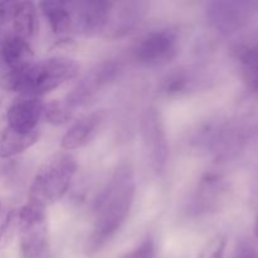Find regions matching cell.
I'll list each match as a JSON object with an SVG mask.
<instances>
[{
    "mask_svg": "<svg viewBox=\"0 0 258 258\" xmlns=\"http://www.w3.org/2000/svg\"><path fill=\"white\" fill-rule=\"evenodd\" d=\"M135 198V178L128 164H122L115 170L107 185L98 194L95 206V224L86 243V252H100L127 219Z\"/></svg>",
    "mask_w": 258,
    "mask_h": 258,
    "instance_id": "6da1fadb",
    "label": "cell"
},
{
    "mask_svg": "<svg viewBox=\"0 0 258 258\" xmlns=\"http://www.w3.org/2000/svg\"><path fill=\"white\" fill-rule=\"evenodd\" d=\"M80 64L67 57H52L34 62L15 71H8L2 78L3 87L19 96L42 97L73 80Z\"/></svg>",
    "mask_w": 258,
    "mask_h": 258,
    "instance_id": "7a4b0ae2",
    "label": "cell"
},
{
    "mask_svg": "<svg viewBox=\"0 0 258 258\" xmlns=\"http://www.w3.org/2000/svg\"><path fill=\"white\" fill-rule=\"evenodd\" d=\"M77 171V161L68 153L50 156L30 184L28 203L45 209L60 201L70 189Z\"/></svg>",
    "mask_w": 258,
    "mask_h": 258,
    "instance_id": "3957f363",
    "label": "cell"
},
{
    "mask_svg": "<svg viewBox=\"0 0 258 258\" xmlns=\"http://www.w3.org/2000/svg\"><path fill=\"white\" fill-rule=\"evenodd\" d=\"M20 252L23 258H45L49 251V233L45 209L27 203L18 213Z\"/></svg>",
    "mask_w": 258,
    "mask_h": 258,
    "instance_id": "277c9868",
    "label": "cell"
},
{
    "mask_svg": "<svg viewBox=\"0 0 258 258\" xmlns=\"http://www.w3.org/2000/svg\"><path fill=\"white\" fill-rule=\"evenodd\" d=\"M178 53V34L170 28L154 29L144 34L133 48V57L146 67L171 62Z\"/></svg>",
    "mask_w": 258,
    "mask_h": 258,
    "instance_id": "5b68a950",
    "label": "cell"
},
{
    "mask_svg": "<svg viewBox=\"0 0 258 258\" xmlns=\"http://www.w3.org/2000/svg\"><path fill=\"white\" fill-rule=\"evenodd\" d=\"M140 134L150 165L155 173H161L169 158V143L163 117L156 108L149 107L140 118Z\"/></svg>",
    "mask_w": 258,
    "mask_h": 258,
    "instance_id": "8992f818",
    "label": "cell"
},
{
    "mask_svg": "<svg viewBox=\"0 0 258 258\" xmlns=\"http://www.w3.org/2000/svg\"><path fill=\"white\" fill-rule=\"evenodd\" d=\"M72 15L73 32L83 37L106 33L110 23L112 3L102 0L68 3Z\"/></svg>",
    "mask_w": 258,
    "mask_h": 258,
    "instance_id": "52a82bcc",
    "label": "cell"
},
{
    "mask_svg": "<svg viewBox=\"0 0 258 258\" xmlns=\"http://www.w3.org/2000/svg\"><path fill=\"white\" fill-rule=\"evenodd\" d=\"M120 63L115 60H106L91 70L66 97L64 102L75 112L77 108L87 105L96 93L108 83L113 82L120 73Z\"/></svg>",
    "mask_w": 258,
    "mask_h": 258,
    "instance_id": "ba28073f",
    "label": "cell"
},
{
    "mask_svg": "<svg viewBox=\"0 0 258 258\" xmlns=\"http://www.w3.org/2000/svg\"><path fill=\"white\" fill-rule=\"evenodd\" d=\"M251 8L247 3L216 2L208 5L207 17L211 24L223 34L236 32L249 18Z\"/></svg>",
    "mask_w": 258,
    "mask_h": 258,
    "instance_id": "9c48e42d",
    "label": "cell"
},
{
    "mask_svg": "<svg viewBox=\"0 0 258 258\" xmlns=\"http://www.w3.org/2000/svg\"><path fill=\"white\" fill-rule=\"evenodd\" d=\"M43 107L40 98L19 96L7 111L8 127L20 134L33 133L43 115Z\"/></svg>",
    "mask_w": 258,
    "mask_h": 258,
    "instance_id": "30bf717a",
    "label": "cell"
},
{
    "mask_svg": "<svg viewBox=\"0 0 258 258\" xmlns=\"http://www.w3.org/2000/svg\"><path fill=\"white\" fill-rule=\"evenodd\" d=\"M107 118L106 110H96L78 118L62 136L60 146L63 150L72 151L87 145L101 130Z\"/></svg>",
    "mask_w": 258,
    "mask_h": 258,
    "instance_id": "8fae6325",
    "label": "cell"
},
{
    "mask_svg": "<svg viewBox=\"0 0 258 258\" xmlns=\"http://www.w3.org/2000/svg\"><path fill=\"white\" fill-rule=\"evenodd\" d=\"M236 58L247 87L258 93V39L241 43L236 48Z\"/></svg>",
    "mask_w": 258,
    "mask_h": 258,
    "instance_id": "7c38bea8",
    "label": "cell"
},
{
    "mask_svg": "<svg viewBox=\"0 0 258 258\" xmlns=\"http://www.w3.org/2000/svg\"><path fill=\"white\" fill-rule=\"evenodd\" d=\"M33 50L28 40L13 34L2 44V57L9 71L20 70L33 62Z\"/></svg>",
    "mask_w": 258,
    "mask_h": 258,
    "instance_id": "4fadbf2b",
    "label": "cell"
},
{
    "mask_svg": "<svg viewBox=\"0 0 258 258\" xmlns=\"http://www.w3.org/2000/svg\"><path fill=\"white\" fill-rule=\"evenodd\" d=\"M39 8L47 19L53 34L57 37H67L73 32L72 15L70 5L63 2H42Z\"/></svg>",
    "mask_w": 258,
    "mask_h": 258,
    "instance_id": "5bb4252c",
    "label": "cell"
},
{
    "mask_svg": "<svg viewBox=\"0 0 258 258\" xmlns=\"http://www.w3.org/2000/svg\"><path fill=\"white\" fill-rule=\"evenodd\" d=\"M14 34L29 40L38 30V10L33 2H18L13 5L12 14Z\"/></svg>",
    "mask_w": 258,
    "mask_h": 258,
    "instance_id": "9a60e30c",
    "label": "cell"
},
{
    "mask_svg": "<svg viewBox=\"0 0 258 258\" xmlns=\"http://www.w3.org/2000/svg\"><path fill=\"white\" fill-rule=\"evenodd\" d=\"M39 131L20 134L7 126L0 133V158L8 159L24 153L39 140Z\"/></svg>",
    "mask_w": 258,
    "mask_h": 258,
    "instance_id": "2e32d148",
    "label": "cell"
},
{
    "mask_svg": "<svg viewBox=\"0 0 258 258\" xmlns=\"http://www.w3.org/2000/svg\"><path fill=\"white\" fill-rule=\"evenodd\" d=\"M197 78L188 70H178L166 76L160 86V91L168 97H178V96L188 93L193 90Z\"/></svg>",
    "mask_w": 258,
    "mask_h": 258,
    "instance_id": "e0dca14e",
    "label": "cell"
},
{
    "mask_svg": "<svg viewBox=\"0 0 258 258\" xmlns=\"http://www.w3.org/2000/svg\"><path fill=\"white\" fill-rule=\"evenodd\" d=\"M73 111L67 106L64 101H50L43 107V115L47 122L52 125H63L73 117Z\"/></svg>",
    "mask_w": 258,
    "mask_h": 258,
    "instance_id": "ac0fdd59",
    "label": "cell"
},
{
    "mask_svg": "<svg viewBox=\"0 0 258 258\" xmlns=\"http://www.w3.org/2000/svg\"><path fill=\"white\" fill-rule=\"evenodd\" d=\"M227 247V237L218 234L206 243L198 258H223Z\"/></svg>",
    "mask_w": 258,
    "mask_h": 258,
    "instance_id": "d6986e66",
    "label": "cell"
},
{
    "mask_svg": "<svg viewBox=\"0 0 258 258\" xmlns=\"http://www.w3.org/2000/svg\"><path fill=\"white\" fill-rule=\"evenodd\" d=\"M154 254H155V243L151 238H146L139 246L126 252L120 258H154Z\"/></svg>",
    "mask_w": 258,
    "mask_h": 258,
    "instance_id": "ffe728a7",
    "label": "cell"
},
{
    "mask_svg": "<svg viewBox=\"0 0 258 258\" xmlns=\"http://www.w3.org/2000/svg\"><path fill=\"white\" fill-rule=\"evenodd\" d=\"M13 5H14V3L0 2V25L12 20Z\"/></svg>",
    "mask_w": 258,
    "mask_h": 258,
    "instance_id": "44dd1931",
    "label": "cell"
},
{
    "mask_svg": "<svg viewBox=\"0 0 258 258\" xmlns=\"http://www.w3.org/2000/svg\"><path fill=\"white\" fill-rule=\"evenodd\" d=\"M233 258H258V252L251 247H242L236 252Z\"/></svg>",
    "mask_w": 258,
    "mask_h": 258,
    "instance_id": "7402d4cb",
    "label": "cell"
},
{
    "mask_svg": "<svg viewBox=\"0 0 258 258\" xmlns=\"http://www.w3.org/2000/svg\"><path fill=\"white\" fill-rule=\"evenodd\" d=\"M2 213H3V203H2V198H0V236L4 233L5 228H7V226L9 224V221H10V217H7L5 221H2Z\"/></svg>",
    "mask_w": 258,
    "mask_h": 258,
    "instance_id": "603a6c76",
    "label": "cell"
},
{
    "mask_svg": "<svg viewBox=\"0 0 258 258\" xmlns=\"http://www.w3.org/2000/svg\"><path fill=\"white\" fill-rule=\"evenodd\" d=\"M253 232H254V236H256V238L258 239V218H257V221H256V224H254Z\"/></svg>",
    "mask_w": 258,
    "mask_h": 258,
    "instance_id": "cb8c5ba5",
    "label": "cell"
}]
</instances>
